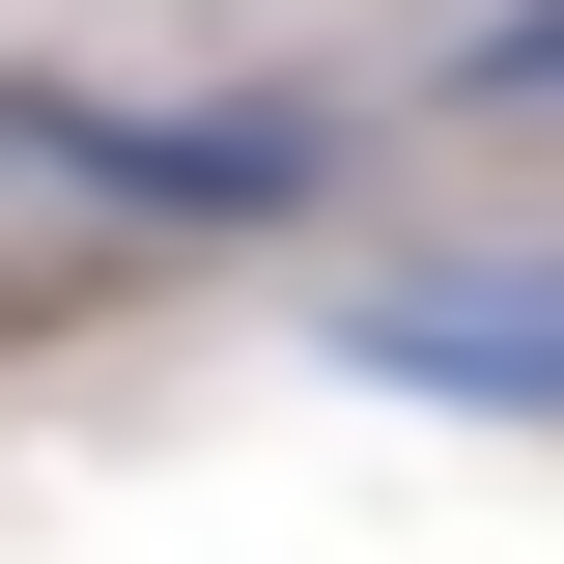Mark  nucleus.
I'll use <instances>...</instances> for the list:
<instances>
[{"label": "nucleus", "mask_w": 564, "mask_h": 564, "mask_svg": "<svg viewBox=\"0 0 564 564\" xmlns=\"http://www.w3.org/2000/svg\"><path fill=\"white\" fill-rule=\"evenodd\" d=\"M339 367H367V395H452V423H564V254H423V282H339Z\"/></svg>", "instance_id": "obj_1"}, {"label": "nucleus", "mask_w": 564, "mask_h": 564, "mask_svg": "<svg viewBox=\"0 0 564 564\" xmlns=\"http://www.w3.org/2000/svg\"><path fill=\"white\" fill-rule=\"evenodd\" d=\"M0 170H57V198H170V226H282L339 141H311V113H85V85H0Z\"/></svg>", "instance_id": "obj_2"}, {"label": "nucleus", "mask_w": 564, "mask_h": 564, "mask_svg": "<svg viewBox=\"0 0 564 564\" xmlns=\"http://www.w3.org/2000/svg\"><path fill=\"white\" fill-rule=\"evenodd\" d=\"M452 113H564V0H480V57H452Z\"/></svg>", "instance_id": "obj_3"}]
</instances>
